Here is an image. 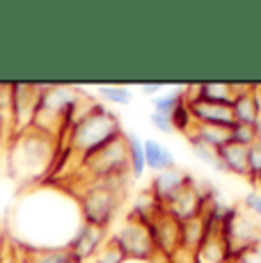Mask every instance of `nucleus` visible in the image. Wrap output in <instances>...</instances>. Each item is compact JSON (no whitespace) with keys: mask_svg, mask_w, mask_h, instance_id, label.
<instances>
[{"mask_svg":"<svg viewBox=\"0 0 261 263\" xmlns=\"http://www.w3.org/2000/svg\"><path fill=\"white\" fill-rule=\"evenodd\" d=\"M232 115H234V124L254 126L259 121V117H261V94H257V87H254V85L245 94L234 96Z\"/></svg>","mask_w":261,"mask_h":263,"instance_id":"obj_13","label":"nucleus"},{"mask_svg":"<svg viewBox=\"0 0 261 263\" xmlns=\"http://www.w3.org/2000/svg\"><path fill=\"white\" fill-rule=\"evenodd\" d=\"M220 238L225 242V250H227L229 259H236V256L250 252L252 247L261 245V224L254 217L243 215L240 209L229 211L227 220L222 222V229H220Z\"/></svg>","mask_w":261,"mask_h":263,"instance_id":"obj_4","label":"nucleus"},{"mask_svg":"<svg viewBox=\"0 0 261 263\" xmlns=\"http://www.w3.org/2000/svg\"><path fill=\"white\" fill-rule=\"evenodd\" d=\"M185 138H195L197 142L211 146V149H220L229 142V128L225 126H211V124H195Z\"/></svg>","mask_w":261,"mask_h":263,"instance_id":"obj_18","label":"nucleus"},{"mask_svg":"<svg viewBox=\"0 0 261 263\" xmlns=\"http://www.w3.org/2000/svg\"><path fill=\"white\" fill-rule=\"evenodd\" d=\"M170 119H172V128L177 130V133H183L188 135L190 130L195 128V121H193V115H190V108H188V101H181V103L177 105V108L172 110V115H170Z\"/></svg>","mask_w":261,"mask_h":263,"instance_id":"obj_23","label":"nucleus"},{"mask_svg":"<svg viewBox=\"0 0 261 263\" xmlns=\"http://www.w3.org/2000/svg\"><path fill=\"white\" fill-rule=\"evenodd\" d=\"M149 121H152V126L156 130H160V133H174L172 128V119L167 117V115H160V112H152V117H149Z\"/></svg>","mask_w":261,"mask_h":263,"instance_id":"obj_28","label":"nucleus"},{"mask_svg":"<svg viewBox=\"0 0 261 263\" xmlns=\"http://www.w3.org/2000/svg\"><path fill=\"white\" fill-rule=\"evenodd\" d=\"M204 209H207V201H204L202 192H199L195 181H190L177 197H172L163 206L165 213L170 217H174L177 222H188V220H195V217H202Z\"/></svg>","mask_w":261,"mask_h":263,"instance_id":"obj_8","label":"nucleus"},{"mask_svg":"<svg viewBox=\"0 0 261 263\" xmlns=\"http://www.w3.org/2000/svg\"><path fill=\"white\" fill-rule=\"evenodd\" d=\"M105 245V231L97 229L92 224L80 222V227L76 229V234L71 236V240L67 242V250L71 252V256L78 263H87L89 259L97 256V252Z\"/></svg>","mask_w":261,"mask_h":263,"instance_id":"obj_9","label":"nucleus"},{"mask_svg":"<svg viewBox=\"0 0 261 263\" xmlns=\"http://www.w3.org/2000/svg\"><path fill=\"white\" fill-rule=\"evenodd\" d=\"M14 138H16V149L12 154L14 174L32 181L53 170L55 156H58V140L53 135L30 128Z\"/></svg>","mask_w":261,"mask_h":263,"instance_id":"obj_3","label":"nucleus"},{"mask_svg":"<svg viewBox=\"0 0 261 263\" xmlns=\"http://www.w3.org/2000/svg\"><path fill=\"white\" fill-rule=\"evenodd\" d=\"M126 138V149H128V165H130V179H142L147 172V163H144V140L133 133H124Z\"/></svg>","mask_w":261,"mask_h":263,"instance_id":"obj_20","label":"nucleus"},{"mask_svg":"<svg viewBox=\"0 0 261 263\" xmlns=\"http://www.w3.org/2000/svg\"><path fill=\"white\" fill-rule=\"evenodd\" d=\"M259 176H261V142L252 144L248 149V181L254 185V181Z\"/></svg>","mask_w":261,"mask_h":263,"instance_id":"obj_25","label":"nucleus"},{"mask_svg":"<svg viewBox=\"0 0 261 263\" xmlns=\"http://www.w3.org/2000/svg\"><path fill=\"white\" fill-rule=\"evenodd\" d=\"M144 163H147V170L152 172H165V170H172L177 167L174 165V154L167 144L158 142L154 138L144 140Z\"/></svg>","mask_w":261,"mask_h":263,"instance_id":"obj_15","label":"nucleus"},{"mask_svg":"<svg viewBox=\"0 0 261 263\" xmlns=\"http://www.w3.org/2000/svg\"><path fill=\"white\" fill-rule=\"evenodd\" d=\"M209 238V229L204 217H195V220L181 222V250L185 252H197Z\"/></svg>","mask_w":261,"mask_h":263,"instance_id":"obj_17","label":"nucleus"},{"mask_svg":"<svg viewBox=\"0 0 261 263\" xmlns=\"http://www.w3.org/2000/svg\"><path fill=\"white\" fill-rule=\"evenodd\" d=\"M140 89H142L144 94L154 96V94H158L160 89H163V83H142V85H140Z\"/></svg>","mask_w":261,"mask_h":263,"instance_id":"obj_29","label":"nucleus"},{"mask_svg":"<svg viewBox=\"0 0 261 263\" xmlns=\"http://www.w3.org/2000/svg\"><path fill=\"white\" fill-rule=\"evenodd\" d=\"M195 263H232L220 234L209 236V238L204 240V245L195 252Z\"/></svg>","mask_w":261,"mask_h":263,"instance_id":"obj_19","label":"nucleus"},{"mask_svg":"<svg viewBox=\"0 0 261 263\" xmlns=\"http://www.w3.org/2000/svg\"><path fill=\"white\" fill-rule=\"evenodd\" d=\"M185 101H188V108H190V115H193L195 124L225 126V128H232L234 126L232 105L209 103V101H202V99H185Z\"/></svg>","mask_w":261,"mask_h":263,"instance_id":"obj_12","label":"nucleus"},{"mask_svg":"<svg viewBox=\"0 0 261 263\" xmlns=\"http://www.w3.org/2000/svg\"><path fill=\"white\" fill-rule=\"evenodd\" d=\"M149 231H152L154 242H156L158 256L170 259V256L181 247V222L170 217L165 211L154 220V224L149 227Z\"/></svg>","mask_w":261,"mask_h":263,"instance_id":"obj_10","label":"nucleus"},{"mask_svg":"<svg viewBox=\"0 0 261 263\" xmlns=\"http://www.w3.org/2000/svg\"><path fill=\"white\" fill-rule=\"evenodd\" d=\"M243 206L250 211L254 217L259 220V224H261V192L257 190H250L248 195L243 197Z\"/></svg>","mask_w":261,"mask_h":263,"instance_id":"obj_27","label":"nucleus"},{"mask_svg":"<svg viewBox=\"0 0 261 263\" xmlns=\"http://www.w3.org/2000/svg\"><path fill=\"white\" fill-rule=\"evenodd\" d=\"M188 144H190V149H193L195 158H197L199 163H204L207 167L215 170V172H225V165H222V160H220L218 149H211V146L197 142L195 138H188Z\"/></svg>","mask_w":261,"mask_h":263,"instance_id":"obj_21","label":"nucleus"},{"mask_svg":"<svg viewBox=\"0 0 261 263\" xmlns=\"http://www.w3.org/2000/svg\"><path fill=\"white\" fill-rule=\"evenodd\" d=\"M220 160L225 165V172L248 179V146H240L236 142H227L218 149Z\"/></svg>","mask_w":261,"mask_h":263,"instance_id":"obj_16","label":"nucleus"},{"mask_svg":"<svg viewBox=\"0 0 261 263\" xmlns=\"http://www.w3.org/2000/svg\"><path fill=\"white\" fill-rule=\"evenodd\" d=\"M130 176H117V179H99L89 181L85 190L76 197L78 211L85 224H92L97 229H108L113 224L115 215L119 213L124 192H126Z\"/></svg>","mask_w":261,"mask_h":263,"instance_id":"obj_2","label":"nucleus"},{"mask_svg":"<svg viewBox=\"0 0 261 263\" xmlns=\"http://www.w3.org/2000/svg\"><path fill=\"white\" fill-rule=\"evenodd\" d=\"M254 188H257V192H261V176H259L257 181H254Z\"/></svg>","mask_w":261,"mask_h":263,"instance_id":"obj_30","label":"nucleus"},{"mask_svg":"<svg viewBox=\"0 0 261 263\" xmlns=\"http://www.w3.org/2000/svg\"><path fill=\"white\" fill-rule=\"evenodd\" d=\"M97 94H99V99L108 101V103H113V105H128L130 101H133L130 89L124 87V85H99Z\"/></svg>","mask_w":261,"mask_h":263,"instance_id":"obj_22","label":"nucleus"},{"mask_svg":"<svg viewBox=\"0 0 261 263\" xmlns=\"http://www.w3.org/2000/svg\"><path fill=\"white\" fill-rule=\"evenodd\" d=\"M5 130H7V128H5V126H0V144H3V135H5Z\"/></svg>","mask_w":261,"mask_h":263,"instance_id":"obj_31","label":"nucleus"},{"mask_svg":"<svg viewBox=\"0 0 261 263\" xmlns=\"http://www.w3.org/2000/svg\"><path fill=\"white\" fill-rule=\"evenodd\" d=\"M122 135H124L122 121L113 110L101 103H89L85 110L80 108L76 119L69 126L67 146L83 163V160L92 158L94 154L105 149L108 144H113L115 140H119Z\"/></svg>","mask_w":261,"mask_h":263,"instance_id":"obj_1","label":"nucleus"},{"mask_svg":"<svg viewBox=\"0 0 261 263\" xmlns=\"http://www.w3.org/2000/svg\"><path fill=\"white\" fill-rule=\"evenodd\" d=\"M193 181V176L188 174L185 170H179V167H172V170H165V172H158L156 176L152 179V185H149V195L160 204L163 209L172 197H177L185 185Z\"/></svg>","mask_w":261,"mask_h":263,"instance_id":"obj_11","label":"nucleus"},{"mask_svg":"<svg viewBox=\"0 0 261 263\" xmlns=\"http://www.w3.org/2000/svg\"><path fill=\"white\" fill-rule=\"evenodd\" d=\"M85 170L89 174V181L99 179H117V176H130V165H128V149H126V138L115 140L92 158L83 160Z\"/></svg>","mask_w":261,"mask_h":263,"instance_id":"obj_6","label":"nucleus"},{"mask_svg":"<svg viewBox=\"0 0 261 263\" xmlns=\"http://www.w3.org/2000/svg\"><path fill=\"white\" fill-rule=\"evenodd\" d=\"M92 261L94 263H126V256H124L110 240H105V245L97 252V256H94Z\"/></svg>","mask_w":261,"mask_h":263,"instance_id":"obj_26","label":"nucleus"},{"mask_svg":"<svg viewBox=\"0 0 261 263\" xmlns=\"http://www.w3.org/2000/svg\"><path fill=\"white\" fill-rule=\"evenodd\" d=\"M16 247H21L18 263H73L76 261L67 247H28V245H16Z\"/></svg>","mask_w":261,"mask_h":263,"instance_id":"obj_14","label":"nucleus"},{"mask_svg":"<svg viewBox=\"0 0 261 263\" xmlns=\"http://www.w3.org/2000/svg\"><path fill=\"white\" fill-rule=\"evenodd\" d=\"M126 256V261H138V263H152L156 261L158 250L156 242H154V236L149 231V227L138 224V222H122L117 229L113 231V236L108 238Z\"/></svg>","mask_w":261,"mask_h":263,"instance_id":"obj_5","label":"nucleus"},{"mask_svg":"<svg viewBox=\"0 0 261 263\" xmlns=\"http://www.w3.org/2000/svg\"><path fill=\"white\" fill-rule=\"evenodd\" d=\"M39 85L12 83L9 85V128L14 135H21L32 128L34 110H37Z\"/></svg>","mask_w":261,"mask_h":263,"instance_id":"obj_7","label":"nucleus"},{"mask_svg":"<svg viewBox=\"0 0 261 263\" xmlns=\"http://www.w3.org/2000/svg\"><path fill=\"white\" fill-rule=\"evenodd\" d=\"M229 142H236V144L250 149L252 144H257V130H254V126L234 124L232 128H229Z\"/></svg>","mask_w":261,"mask_h":263,"instance_id":"obj_24","label":"nucleus"}]
</instances>
